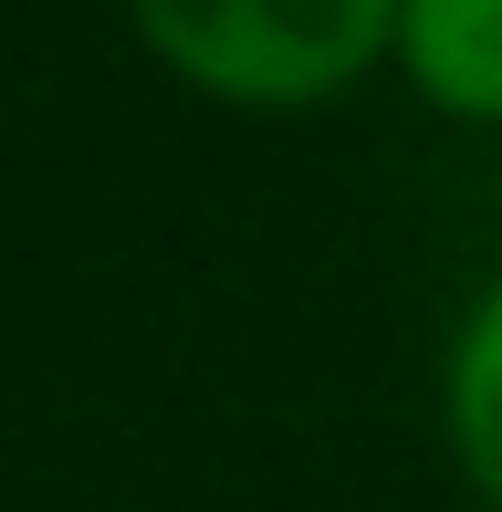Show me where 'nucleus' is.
Wrapping results in <instances>:
<instances>
[{"mask_svg": "<svg viewBox=\"0 0 502 512\" xmlns=\"http://www.w3.org/2000/svg\"><path fill=\"white\" fill-rule=\"evenodd\" d=\"M147 53L220 105H325L398 53V0H126Z\"/></svg>", "mask_w": 502, "mask_h": 512, "instance_id": "1", "label": "nucleus"}, {"mask_svg": "<svg viewBox=\"0 0 502 512\" xmlns=\"http://www.w3.org/2000/svg\"><path fill=\"white\" fill-rule=\"evenodd\" d=\"M398 74L461 126H502V0H398Z\"/></svg>", "mask_w": 502, "mask_h": 512, "instance_id": "2", "label": "nucleus"}, {"mask_svg": "<svg viewBox=\"0 0 502 512\" xmlns=\"http://www.w3.org/2000/svg\"><path fill=\"white\" fill-rule=\"evenodd\" d=\"M440 429H450L461 481L502 512V272L471 293L461 335H450V366H440Z\"/></svg>", "mask_w": 502, "mask_h": 512, "instance_id": "3", "label": "nucleus"}]
</instances>
